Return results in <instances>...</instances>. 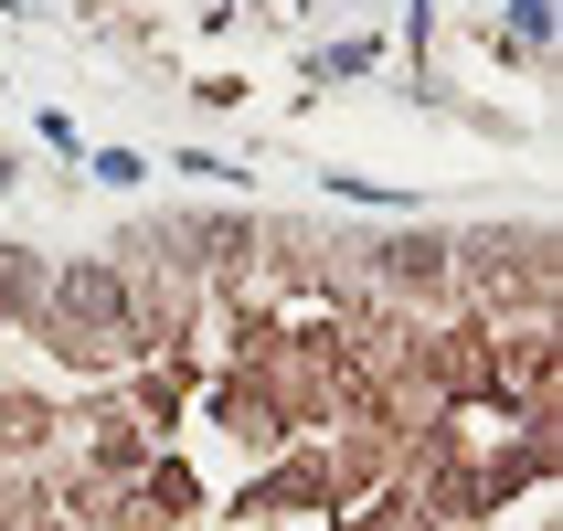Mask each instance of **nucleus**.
I'll return each instance as SVG.
<instances>
[{"instance_id": "f257e3e1", "label": "nucleus", "mask_w": 563, "mask_h": 531, "mask_svg": "<svg viewBox=\"0 0 563 531\" xmlns=\"http://www.w3.org/2000/svg\"><path fill=\"white\" fill-rule=\"evenodd\" d=\"M54 309L75 319V330H96V341H128L139 319H128V287L107 277V266H64L54 277Z\"/></svg>"}, {"instance_id": "f03ea898", "label": "nucleus", "mask_w": 563, "mask_h": 531, "mask_svg": "<svg viewBox=\"0 0 563 531\" xmlns=\"http://www.w3.org/2000/svg\"><path fill=\"white\" fill-rule=\"evenodd\" d=\"M383 277H405V287H446V245H437V234H394V245H383Z\"/></svg>"}, {"instance_id": "7ed1b4c3", "label": "nucleus", "mask_w": 563, "mask_h": 531, "mask_svg": "<svg viewBox=\"0 0 563 531\" xmlns=\"http://www.w3.org/2000/svg\"><path fill=\"white\" fill-rule=\"evenodd\" d=\"M86 170H96V181H107V191H139V181H150V159H139V150H96Z\"/></svg>"}, {"instance_id": "20e7f679", "label": "nucleus", "mask_w": 563, "mask_h": 531, "mask_svg": "<svg viewBox=\"0 0 563 531\" xmlns=\"http://www.w3.org/2000/svg\"><path fill=\"white\" fill-rule=\"evenodd\" d=\"M319 75H330V86H341V75H373V43H330V54H319Z\"/></svg>"}]
</instances>
